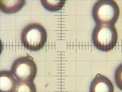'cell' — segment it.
Returning <instances> with one entry per match:
<instances>
[{"instance_id": "cell-8", "label": "cell", "mask_w": 122, "mask_h": 92, "mask_svg": "<svg viewBox=\"0 0 122 92\" xmlns=\"http://www.w3.org/2000/svg\"><path fill=\"white\" fill-rule=\"evenodd\" d=\"M66 0H41L43 7L47 11L55 12L64 6Z\"/></svg>"}, {"instance_id": "cell-4", "label": "cell", "mask_w": 122, "mask_h": 92, "mask_svg": "<svg viewBox=\"0 0 122 92\" xmlns=\"http://www.w3.org/2000/svg\"><path fill=\"white\" fill-rule=\"evenodd\" d=\"M11 71L18 81H34L37 68L36 64L28 57H21L13 62Z\"/></svg>"}, {"instance_id": "cell-6", "label": "cell", "mask_w": 122, "mask_h": 92, "mask_svg": "<svg viewBox=\"0 0 122 92\" xmlns=\"http://www.w3.org/2000/svg\"><path fill=\"white\" fill-rule=\"evenodd\" d=\"M17 82L11 71H0V92H14Z\"/></svg>"}, {"instance_id": "cell-5", "label": "cell", "mask_w": 122, "mask_h": 92, "mask_svg": "<svg viewBox=\"0 0 122 92\" xmlns=\"http://www.w3.org/2000/svg\"><path fill=\"white\" fill-rule=\"evenodd\" d=\"M114 86L108 78L98 74L92 81L90 92H114Z\"/></svg>"}, {"instance_id": "cell-10", "label": "cell", "mask_w": 122, "mask_h": 92, "mask_svg": "<svg viewBox=\"0 0 122 92\" xmlns=\"http://www.w3.org/2000/svg\"><path fill=\"white\" fill-rule=\"evenodd\" d=\"M114 79L117 86L122 91V63L116 69Z\"/></svg>"}, {"instance_id": "cell-3", "label": "cell", "mask_w": 122, "mask_h": 92, "mask_svg": "<svg viewBox=\"0 0 122 92\" xmlns=\"http://www.w3.org/2000/svg\"><path fill=\"white\" fill-rule=\"evenodd\" d=\"M117 32L114 25L97 24L92 34V41L97 49L108 52L113 49L117 42Z\"/></svg>"}, {"instance_id": "cell-9", "label": "cell", "mask_w": 122, "mask_h": 92, "mask_svg": "<svg viewBox=\"0 0 122 92\" xmlns=\"http://www.w3.org/2000/svg\"><path fill=\"white\" fill-rule=\"evenodd\" d=\"M14 92H37L34 81H18Z\"/></svg>"}, {"instance_id": "cell-7", "label": "cell", "mask_w": 122, "mask_h": 92, "mask_svg": "<svg viewBox=\"0 0 122 92\" xmlns=\"http://www.w3.org/2000/svg\"><path fill=\"white\" fill-rule=\"evenodd\" d=\"M25 0H0V10L6 14L19 12L24 6Z\"/></svg>"}, {"instance_id": "cell-2", "label": "cell", "mask_w": 122, "mask_h": 92, "mask_svg": "<svg viewBox=\"0 0 122 92\" xmlns=\"http://www.w3.org/2000/svg\"><path fill=\"white\" fill-rule=\"evenodd\" d=\"M47 33L42 25L34 23L27 25L21 34V41L25 49L32 51L42 49L47 41Z\"/></svg>"}, {"instance_id": "cell-11", "label": "cell", "mask_w": 122, "mask_h": 92, "mask_svg": "<svg viewBox=\"0 0 122 92\" xmlns=\"http://www.w3.org/2000/svg\"><path fill=\"white\" fill-rule=\"evenodd\" d=\"M3 50V44L0 39V55H1Z\"/></svg>"}, {"instance_id": "cell-1", "label": "cell", "mask_w": 122, "mask_h": 92, "mask_svg": "<svg viewBox=\"0 0 122 92\" xmlns=\"http://www.w3.org/2000/svg\"><path fill=\"white\" fill-rule=\"evenodd\" d=\"M119 15V7L114 0H98L92 10V18L97 24L114 25Z\"/></svg>"}]
</instances>
